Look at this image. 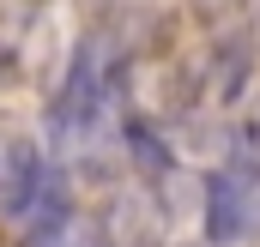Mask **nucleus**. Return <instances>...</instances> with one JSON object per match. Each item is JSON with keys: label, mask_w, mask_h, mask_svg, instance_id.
I'll use <instances>...</instances> for the list:
<instances>
[{"label": "nucleus", "mask_w": 260, "mask_h": 247, "mask_svg": "<svg viewBox=\"0 0 260 247\" xmlns=\"http://www.w3.org/2000/svg\"><path fill=\"white\" fill-rule=\"evenodd\" d=\"M242 6H248V0H194V12L206 18V24H230Z\"/></svg>", "instance_id": "nucleus-6"}, {"label": "nucleus", "mask_w": 260, "mask_h": 247, "mask_svg": "<svg viewBox=\"0 0 260 247\" xmlns=\"http://www.w3.org/2000/svg\"><path fill=\"white\" fill-rule=\"evenodd\" d=\"M18 217H24V247H67V229H73V187H67L61 169H43V181H37L30 205H24Z\"/></svg>", "instance_id": "nucleus-1"}, {"label": "nucleus", "mask_w": 260, "mask_h": 247, "mask_svg": "<svg viewBox=\"0 0 260 247\" xmlns=\"http://www.w3.org/2000/svg\"><path fill=\"white\" fill-rule=\"evenodd\" d=\"M200 78L212 85L218 103H242V97H248V78H254V43H248V36H224V43L212 49V66H206Z\"/></svg>", "instance_id": "nucleus-4"}, {"label": "nucleus", "mask_w": 260, "mask_h": 247, "mask_svg": "<svg viewBox=\"0 0 260 247\" xmlns=\"http://www.w3.org/2000/svg\"><path fill=\"white\" fill-rule=\"evenodd\" d=\"M43 181V157H37V145L24 139V133H6L0 127V211H24L30 205V193Z\"/></svg>", "instance_id": "nucleus-2"}, {"label": "nucleus", "mask_w": 260, "mask_h": 247, "mask_svg": "<svg viewBox=\"0 0 260 247\" xmlns=\"http://www.w3.org/2000/svg\"><path fill=\"white\" fill-rule=\"evenodd\" d=\"M85 247H109V241H103V229H97V235H85Z\"/></svg>", "instance_id": "nucleus-7"}, {"label": "nucleus", "mask_w": 260, "mask_h": 247, "mask_svg": "<svg viewBox=\"0 0 260 247\" xmlns=\"http://www.w3.org/2000/svg\"><path fill=\"white\" fill-rule=\"evenodd\" d=\"M248 199H254V193L236 181L230 169L206 175V235H212L218 247H224V241H242V235H248V211H254Z\"/></svg>", "instance_id": "nucleus-3"}, {"label": "nucleus", "mask_w": 260, "mask_h": 247, "mask_svg": "<svg viewBox=\"0 0 260 247\" xmlns=\"http://www.w3.org/2000/svg\"><path fill=\"white\" fill-rule=\"evenodd\" d=\"M127 151H133V169H139L151 187H164V181H170L176 157H170V145H164V139H157L145 121H127Z\"/></svg>", "instance_id": "nucleus-5"}]
</instances>
